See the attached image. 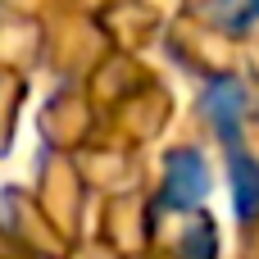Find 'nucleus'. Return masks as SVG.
<instances>
[{"label":"nucleus","mask_w":259,"mask_h":259,"mask_svg":"<svg viewBox=\"0 0 259 259\" xmlns=\"http://www.w3.org/2000/svg\"><path fill=\"white\" fill-rule=\"evenodd\" d=\"M209 196V168L196 150H173L164 159V191L159 200L168 209H196Z\"/></svg>","instance_id":"1"},{"label":"nucleus","mask_w":259,"mask_h":259,"mask_svg":"<svg viewBox=\"0 0 259 259\" xmlns=\"http://www.w3.org/2000/svg\"><path fill=\"white\" fill-rule=\"evenodd\" d=\"M241 109H246V87L237 77H219L205 87V118L228 141V150L241 146Z\"/></svg>","instance_id":"2"},{"label":"nucleus","mask_w":259,"mask_h":259,"mask_svg":"<svg viewBox=\"0 0 259 259\" xmlns=\"http://www.w3.org/2000/svg\"><path fill=\"white\" fill-rule=\"evenodd\" d=\"M228 173H232V205H237V219H255L259 214V164L237 146L232 159H228Z\"/></svg>","instance_id":"3"},{"label":"nucleus","mask_w":259,"mask_h":259,"mask_svg":"<svg viewBox=\"0 0 259 259\" xmlns=\"http://www.w3.org/2000/svg\"><path fill=\"white\" fill-rule=\"evenodd\" d=\"M259 18V0H237V14H232V23H250Z\"/></svg>","instance_id":"4"}]
</instances>
